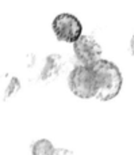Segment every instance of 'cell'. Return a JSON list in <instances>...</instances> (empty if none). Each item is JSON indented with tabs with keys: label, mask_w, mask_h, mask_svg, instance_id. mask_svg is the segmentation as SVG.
Here are the masks:
<instances>
[{
	"label": "cell",
	"mask_w": 134,
	"mask_h": 155,
	"mask_svg": "<svg viewBox=\"0 0 134 155\" xmlns=\"http://www.w3.org/2000/svg\"><path fill=\"white\" fill-rule=\"evenodd\" d=\"M94 68L99 78V91L96 94V98L100 101H111L114 99L122 88V74L119 68L110 60L100 59Z\"/></svg>",
	"instance_id": "6da1fadb"
},
{
	"label": "cell",
	"mask_w": 134,
	"mask_h": 155,
	"mask_svg": "<svg viewBox=\"0 0 134 155\" xmlns=\"http://www.w3.org/2000/svg\"><path fill=\"white\" fill-rule=\"evenodd\" d=\"M68 83L70 91L83 99L94 98L99 91V78L94 65L79 64L72 70Z\"/></svg>",
	"instance_id": "7a4b0ae2"
},
{
	"label": "cell",
	"mask_w": 134,
	"mask_h": 155,
	"mask_svg": "<svg viewBox=\"0 0 134 155\" xmlns=\"http://www.w3.org/2000/svg\"><path fill=\"white\" fill-rule=\"evenodd\" d=\"M51 29L56 35V38L62 42L73 44L81 35L83 26L80 21L72 14H60L53 19Z\"/></svg>",
	"instance_id": "3957f363"
},
{
	"label": "cell",
	"mask_w": 134,
	"mask_h": 155,
	"mask_svg": "<svg viewBox=\"0 0 134 155\" xmlns=\"http://www.w3.org/2000/svg\"><path fill=\"white\" fill-rule=\"evenodd\" d=\"M73 53L80 64L94 65L102 59V46L92 37L81 34L73 42Z\"/></svg>",
	"instance_id": "277c9868"
},
{
	"label": "cell",
	"mask_w": 134,
	"mask_h": 155,
	"mask_svg": "<svg viewBox=\"0 0 134 155\" xmlns=\"http://www.w3.org/2000/svg\"><path fill=\"white\" fill-rule=\"evenodd\" d=\"M62 67V57L58 56V54H51L46 59V64L42 70V74H41V78L42 79H51V78L57 76L61 71Z\"/></svg>",
	"instance_id": "5b68a950"
},
{
	"label": "cell",
	"mask_w": 134,
	"mask_h": 155,
	"mask_svg": "<svg viewBox=\"0 0 134 155\" xmlns=\"http://www.w3.org/2000/svg\"><path fill=\"white\" fill-rule=\"evenodd\" d=\"M57 148L54 144L48 139H39L33 144L31 154L33 155H54Z\"/></svg>",
	"instance_id": "8992f818"
},
{
	"label": "cell",
	"mask_w": 134,
	"mask_h": 155,
	"mask_svg": "<svg viewBox=\"0 0 134 155\" xmlns=\"http://www.w3.org/2000/svg\"><path fill=\"white\" fill-rule=\"evenodd\" d=\"M54 155H75V153H72L70 150H67V148H58Z\"/></svg>",
	"instance_id": "52a82bcc"
},
{
	"label": "cell",
	"mask_w": 134,
	"mask_h": 155,
	"mask_svg": "<svg viewBox=\"0 0 134 155\" xmlns=\"http://www.w3.org/2000/svg\"><path fill=\"white\" fill-rule=\"evenodd\" d=\"M130 51H132V53L134 56V35L132 37V40H130Z\"/></svg>",
	"instance_id": "ba28073f"
}]
</instances>
